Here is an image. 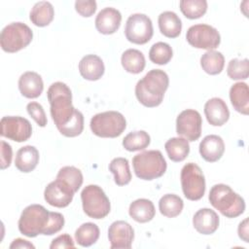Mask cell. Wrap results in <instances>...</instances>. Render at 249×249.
Masks as SVG:
<instances>
[{
	"instance_id": "obj_33",
	"label": "cell",
	"mask_w": 249,
	"mask_h": 249,
	"mask_svg": "<svg viewBox=\"0 0 249 249\" xmlns=\"http://www.w3.org/2000/svg\"><path fill=\"white\" fill-rule=\"evenodd\" d=\"M151 138L148 132L144 130H138L129 132L123 139V146L128 152H135L144 150L150 145Z\"/></svg>"
},
{
	"instance_id": "obj_39",
	"label": "cell",
	"mask_w": 249,
	"mask_h": 249,
	"mask_svg": "<svg viewBox=\"0 0 249 249\" xmlns=\"http://www.w3.org/2000/svg\"><path fill=\"white\" fill-rule=\"evenodd\" d=\"M26 110L27 113L29 114V116L37 123V124L41 127L46 126L47 124V117H46V113L44 111L43 106L35 101L29 102L26 106Z\"/></svg>"
},
{
	"instance_id": "obj_43",
	"label": "cell",
	"mask_w": 249,
	"mask_h": 249,
	"mask_svg": "<svg viewBox=\"0 0 249 249\" xmlns=\"http://www.w3.org/2000/svg\"><path fill=\"white\" fill-rule=\"evenodd\" d=\"M238 231V236L244 241V242H248V218H245L238 226L237 229Z\"/></svg>"
},
{
	"instance_id": "obj_18",
	"label": "cell",
	"mask_w": 249,
	"mask_h": 249,
	"mask_svg": "<svg viewBox=\"0 0 249 249\" xmlns=\"http://www.w3.org/2000/svg\"><path fill=\"white\" fill-rule=\"evenodd\" d=\"M220 219L218 214L210 208L197 210L193 217V225L197 232L201 234H212L219 227Z\"/></svg>"
},
{
	"instance_id": "obj_2",
	"label": "cell",
	"mask_w": 249,
	"mask_h": 249,
	"mask_svg": "<svg viewBox=\"0 0 249 249\" xmlns=\"http://www.w3.org/2000/svg\"><path fill=\"white\" fill-rule=\"evenodd\" d=\"M169 85L168 75L160 69L150 70L135 86L138 101L149 108L159 106Z\"/></svg>"
},
{
	"instance_id": "obj_34",
	"label": "cell",
	"mask_w": 249,
	"mask_h": 249,
	"mask_svg": "<svg viewBox=\"0 0 249 249\" xmlns=\"http://www.w3.org/2000/svg\"><path fill=\"white\" fill-rule=\"evenodd\" d=\"M179 5L182 14L190 19L199 18L207 11L206 0H181Z\"/></svg>"
},
{
	"instance_id": "obj_22",
	"label": "cell",
	"mask_w": 249,
	"mask_h": 249,
	"mask_svg": "<svg viewBox=\"0 0 249 249\" xmlns=\"http://www.w3.org/2000/svg\"><path fill=\"white\" fill-rule=\"evenodd\" d=\"M39 162V152L31 145H26L18 149L16 155L15 165L20 171L24 173L31 172L35 169Z\"/></svg>"
},
{
	"instance_id": "obj_14",
	"label": "cell",
	"mask_w": 249,
	"mask_h": 249,
	"mask_svg": "<svg viewBox=\"0 0 249 249\" xmlns=\"http://www.w3.org/2000/svg\"><path fill=\"white\" fill-rule=\"evenodd\" d=\"M74 194L75 192L69 185L56 178L46 187L44 191V197L50 205L63 208L71 203Z\"/></svg>"
},
{
	"instance_id": "obj_15",
	"label": "cell",
	"mask_w": 249,
	"mask_h": 249,
	"mask_svg": "<svg viewBox=\"0 0 249 249\" xmlns=\"http://www.w3.org/2000/svg\"><path fill=\"white\" fill-rule=\"evenodd\" d=\"M108 238L112 249H129L134 238L133 228L125 221H115L108 229Z\"/></svg>"
},
{
	"instance_id": "obj_20",
	"label": "cell",
	"mask_w": 249,
	"mask_h": 249,
	"mask_svg": "<svg viewBox=\"0 0 249 249\" xmlns=\"http://www.w3.org/2000/svg\"><path fill=\"white\" fill-rule=\"evenodd\" d=\"M18 89L26 98H37L44 89L42 77L34 71H26L18 79Z\"/></svg>"
},
{
	"instance_id": "obj_31",
	"label": "cell",
	"mask_w": 249,
	"mask_h": 249,
	"mask_svg": "<svg viewBox=\"0 0 249 249\" xmlns=\"http://www.w3.org/2000/svg\"><path fill=\"white\" fill-rule=\"evenodd\" d=\"M100 231L97 225L88 222L82 224L75 231L76 242L83 247H89L99 238Z\"/></svg>"
},
{
	"instance_id": "obj_38",
	"label": "cell",
	"mask_w": 249,
	"mask_h": 249,
	"mask_svg": "<svg viewBox=\"0 0 249 249\" xmlns=\"http://www.w3.org/2000/svg\"><path fill=\"white\" fill-rule=\"evenodd\" d=\"M83 129H84V116L79 110H77L72 120L63 127L58 129V131L66 137H76L83 132Z\"/></svg>"
},
{
	"instance_id": "obj_26",
	"label": "cell",
	"mask_w": 249,
	"mask_h": 249,
	"mask_svg": "<svg viewBox=\"0 0 249 249\" xmlns=\"http://www.w3.org/2000/svg\"><path fill=\"white\" fill-rule=\"evenodd\" d=\"M53 16L54 10L53 5L48 1H40L32 7L29 18L36 26L44 27L53 21Z\"/></svg>"
},
{
	"instance_id": "obj_17",
	"label": "cell",
	"mask_w": 249,
	"mask_h": 249,
	"mask_svg": "<svg viewBox=\"0 0 249 249\" xmlns=\"http://www.w3.org/2000/svg\"><path fill=\"white\" fill-rule=\"evenodd\" d=\"M204 114L207 122L214 126L223 125L230 118V111L226 102L219 97H213L206 101Z\"/></svg>"
},
{
	"instance_id": "obj_40",
	"label": "cell",
	"mask_w": 249,
	"mask_h": 249,
	"mask_svg": "<svg viewBox=\"0 0 249 249\" xmlns=\"http://www.w3.org/2000/svg\"><path fill=\"white\" fill-rule=\"evenodd\" d=\"M96 2L94 0H77L75 2V10L82 17H91L96 11Z\"/></svg>"
},
{
	"instance_id": "obj_25",
	"label": "cell",
	"mask_w": 249,
	"mask_h": 249,
	"mask_svg": "<svg viewBox=\"0 0 249 249\" xmlns=\"http://www.w3.org/2000/svg\"><path fill=\"white\" fill-rule=\"evenodd\" d=\"M128 213L134 221L138 223H147L155 217L156 210L150 199L138 198L130 203Z\"/></svg>"
},
{
	"instance_id": "obj_6",
	"label": "cell",
	"mask_w": 249,
	"mask_h": 249,
	"mask_svg": "<svg viewBox=\"0 0 249 249\" xmlns=\"http://www.w3.org/2000/svg\"><path fill=\"white\" fill-rule=\"evenodd\" d=\"M92 133L98 137L115 138L126 127L124 115L117 111H106L94 115L89 123Z\"/></svg>"
},
{
	"instance_id": "obj_19",
	"label": "cell",
	"mask_w": 249,
	"mask_h": 249,
	"mask_svg": "<svg viewBox=\"0 0 249 249\" xmlns=\"http://www.w3.org/2000/svg\"><path fill=\"white\" fill-rule=\"evenodd\" d=\"M225 152V143L222 137L210 134L205 136L199 143V154L208 162L219 160Z\"/></svg>"
},
{
	"instance_id": "obj_3",
	"label": "cell",
	"mask_w": 249,
	"mask_h": 249,
	"mask_svg": "<svg viewBox=\"0 0 249 249\" xmlns=\"http://www.w3.org/2000/svg\"><path fill=\"white\" fill-rule=\"evenodd\" d=\"M47 97L51 105V116L57 129L67 124L77 109L72 105V92L69 87L62 82H55L50 86Z\"/></svg>"
},
{
	"instance_id": "obj_32",
	"label": "cell",
	"mask_w": 249,
	"mask_h": 249,
	"mask_svg": "<svg viewBox=\"0 0 249 249\" xmlns=\"http://www.w3.org/2000/svg\"><path fill=\"white\" fill-rule=\"evenodd\" d=\"M184 207V202L180 196L174 194H166L162 196L159 201L160 212L167 217L174 218L178 216Z\"/></svg>"
},
{
	"instance_id": "obj_30",
	"label": "cell",
	"mask_w": 249,
	"mask_h": 249,
	"mask_svg": "<svg viewBox=\"0 0 249 249\" xmlns=\"http://www.w3.org/2000/svg\"><path fill=\"white\" fill-rule=\"evenodd\" d=\"M109 170L114 175V181L118 186L127 185L131 181V172L128 160L124 158H115L109 163Z\"/></svg>"
},
{
	"instance_id": "obj_4",
	"label": "cell",
	"mask_w": 249,
	"mask_h": 249,
	"mask_svg": "<svg viewBox=\"0 0 249 249\" xmlns=\"http://www.w3.org/2000/svg\"><path fill=\"white\" fill-rule=\"evenodd\" d=\"M211 205L227 218H235L245 210V201L226 184H216L209 192Z\"/></svg>"
},
{
	"instance_id": "obj_36",
	"label": "cell",
	"mask_w": 249,
	"mask_h": 249,
	"mask_svg": "<svg viewBox=\"0 0 249 249\" xmlns=\"http://www.w3.org/2000/svg\"><path fill=\"white\" fill-rule=\"evenodd\" d=\"M56 178L64 181L75 193L80 189L84 180L81 170L75 166H63L59 169Z\"/></svg>"
},
{
	"instance_id": "obj_10",
	"label": "cell",
	"mask_w": 249,
	"mask_h": 249,
	"mask_svg": "<svg viewBox=\"0 0 249 249\" xmlns=\"http://www.w3.org/2000/svg\"><path fill=\"white\" fill-rule=\"evenodd\" d=\"M124 34L126 39L137 45L148 43L154 34V28L151 18L145 14H133L128 17Z\"/></svg>"
},
{
	"instance_id": "obj_41",
	"label": "cell",
	"mask_w": 249,
	"mask_h": 249,
	"mask_svg": "<svg viewBox=\"0 0 249 249\" xmlns=\"http://www.w3.org/2000/svg\"><path fill=\"white\" fill-rule=\"evenodd\" d=\"M1 145V169H5L10 166L13 157V150L9 143L2 140L0 142Z\"/></svg>"
},
{
	"instance_id": "obj_13",
	"label": "cell",
	"mask_w": 249,
	"mask_h": 249,
	"mask_svg": "<svg viewBox=\"0 0 249 249\" xmlns=\"http://www.w3.org/2000/svg\"><path fill=\"white\" fill-rule=\"evenodd\" d=\"M202 119L200 114L194 109L182 111L176 119V132L188 141H196L201 134Z\"/></svg>"
},
{
	"instance_id": "obj_1",
	"label": "cell",
	"mask_w": 249,
	"mask_h": 249,
	"mask_svg": "<svg viewBox=\"0 0 249 249\" xmlns=\"http://www.w3.org/2000/svg\"><path fill=\"white\" fill-rule=\"evenodd\" d=\"M63 226L62 214L50 212L41 204L26 206L18 220V230L27 237H36L38 234L52 235L58 232Z\"/></svg>"
},
{
	"instance_id": "obj_28",
	"label": "cell",
	"mask_w": 249,
	"mask_h": 249,
	"mask_svg": "<svg viewBox=\"0 0 249 249\" xmlns=\"http://www.w3.org/2000/svg\"><path fill=\"white\" fill-rule=\"evenodd\" d=\"M168 158L175 162L184 160L190 153L189 141L182 137H173L164 144Z\"/></svg>"
},
{
	"instance_id": "obj_27",
	"label": "cell",
	"mask_w": 249,
	"mask_h": 249,
	"mask_svg": "<svg viewBox=\"0 0 249 249\" xmlns=\"http://www.w3.org/2000/svg\"><path fill=\"white\" fill-rule=\"evenodd\" d=\"M121 62L124 70L132 74H138L142 72L146 65L144 54L142 52L136 49H128L124 51L122 54Z\"/></svg>"
},
{
	"instance_id": "obj_7",
	"label": "cell",
	"mask_w": 249,
	"mask_h": 249,
	"mask_svg": "<svg viewBox=\"0 0 249 249\" xmlns=\"http://www.w3.org/2000/svg\"><path fill=\"white\" fill-rule=\"evenodd\" d=\"M33 38L31 28L23 22L6 25L0 34V45L6 53H16L27 47Z\"/></svg>"
},
{
	"instance_id": "obj_37",
	"label": "cell",
	"mask_w": 249,
	"mask_h": 249,
	"mask_svg": "<svg viewBox=\"0 0 249 249\" xmlns=\"http://www.w3.org/2000/svg\"><path fill=\"white\" fill-rule=\"evenodd\" d=\"M227 74L231 80H246L249 76V60L247 58L231 59L228 64Z\"/></svg>"
},
{
	"instance_id": "obj_9",
	"label": "cell",
	"mask_w": 249,
	"mask_h": 249,
	"mask_svg": "<svg viewBox=\"0 0 249 249\" xmlns=\"http://www.w3.org/2000/svg\"><path fill=\"white\" fill-rule=\"evenodd\" d=\"M181 186L186 198L200 199L205 193V178L200 167L195 162H188L181 169Z\"/></svg>"
},
{
	"instance_id": "obj_42",
	"label": "cell",
	"mask_w": 249,
	"mask_h": 249,
	"mask_svg": "<svg viewBox=\"0 0 249 249\" xmlns=\"http://www.w3.org/2000/svg\"><path fill=\"white\" fill-rule=\"evenodd\" d=\"M74 247H75L74 241H73L72 237L67 233L58 235L57 237H55L52 241V243L50 245L51 249H53V248H74Z\"/></svg>"
},
{
	"instance_id": "obj_29",
	"label": "cell",
	"mask_w": 249,
	"mask_h": 249,
	"mask_svg": "<svg viewBox=\"0 0 249 249\" xmlns=\"http://www.w3.org/2000/svg\"><path fill=\"white\" fill-rule=\"evenodd\" d=\"M201 68L209 75L220 74L225 65V57L221 52L207 51L200 57Z\"/></svg>"
},
{
	"instance_id": "obj_11",
	"label": "cell",
	"mask_w": 249,
	"mask_h": 249,
	"mask_svg": "<svg viewBox=\"0 0 249 249\" xmlns=\"http://www.w3.org/2000/svg\"><path fill=\"white\" fill-rule=\"evenodd\" d=\"M188 43L196 48L203 50H214L221 43V36L218 30L208 24L199 23L189 27L186 33Z\"/></svg>"
},
{
	"instance_id": "obj_24",
	"label": "cell",
	"mask_w": 249,
	"mask_h": 249,
	"mask_svg": "<svg viewBox=\"0 0 249 249\" xmlns=\"http://www.w3.org/2000/svg\"><path fill=\"white\" fill-rule=\"evenodd\" d=\"M158 22L160 33L165 37L176 38L180 35L182 30V21L174 12H162L159 16Z\"/></svg>"
},
{
	"instance_id": "obj_21",
	"label": "cell",
	"mask_w": 249,
	"mask_h": 249,
	"mask_svg": "<svg viewBox=\"0 0 249 249\" xmlns=\"http://www.w3.org/2000/svg\"><path fill=\"white\" fill-rule=\"evenodd\" d=\"M104 71V63L96 54H87L79 62V72L86 80L97 81L103 76Z\"/></svg>"
},
{
	"instance_id": "obj_12",
	"label": "cell",
	"mask_w": 249,
	"mask_h": 249,
	"mask_svg": "<svg viewBox=\"0 0 249 249\" xmlns=\"http://www.w3.org/2000/svg\"><path fill=\"white\" fill-rule=\"evenodd\" d=\"M1 136L16 142H24L32 134L30 122L19 116H6L1 119Z\"/></svg>"
},
{
	"instance_id": "obj_35",
	"label": "cell",
	"mask_w": 249,
	"mask_h": 249,
	"mask_svg": "<svg viewBox=\"0 0 249 249\" xmlns=\"http://www.w3.org/2000/svg\"><path fill=\"white\" fill-rule=\"evenodd\" d=\"M173 55V51L170 45L164 42L155 43L149 51L150 60L159 65H164L170 61Z\"/></svg>"
},
{
	"instance_id": "obj_8",
	"label": "cell",
	"mask_w": 249,
	"mask_h": 249,
	"mask_svg": "<svg viewBox=\"0 0 249 249\" xmlns=\"http://www.w3.org/2000/svg\"><path fill=\"white\" fill-rule=\"evenodd\" d=\"M81 199L84 212L90 218H105L111 209L110 200L101 187L88 185L81 193Z\"/></svg>"
},
{
	"instance_id": "obj_23",
	"label": "cell",
	"mask_w": 249,
	"mask_h": 249,
	"mask_svg": "<svg viewBox=\"0 0 249 249\" xmlns=\"http://www.w3.org/2000/svg\"><path fill=\"white\" fill-rule=\"evenodd\" d=\"M230 99L233 108L243 115L249 114V89L246 83L238 82L230 89Z\"/></svg>"
},
{
	"instance_id": "obj_16",
	"label": "cell",
	"mask_w": 249,
	"mask_h": 249,
	"mask_svg": "<svg viewBox=\"0 0 249 249\" xmlns=\"http://www.w3.org/2000/svg\"><path fill=\"white\" fill-rule=\"evenodd\" d=\"M122 21V15L119 10L107 7L102 9L95 18V27L98 32L102 34H113L115 33Z\"/></svg>"
},
{
	"instance_id": "obj_44",
	"label": "cell",
	"mask_w": 249,
	"mask_h": 249,
	"mask_svg": "<svg viewBox=\"0 0 249 249\" xmlns=\"http://www.w3.org/2000/svg\"><path fill=\"white\" fill-rule=\"evenodd\" d=\"M10 248L11 249H14V248H35V246L30 243L29 241L25 240V239H22V238H16L10 245Z\"/></svg>"
},
{
	"instance_id": "obj_5",
	"label": "cell",
	"mask_w": 249,
	"mask_h": 249,
	"mask_svg": "<svg viewBox=\"0 0 249 249\" xmlns=\"http://www.w3.org/2000/svg\"><path fill=\"white\" fill-rule=\"evenodd\" d=\"M135 175L142 180H154L161 177L166 171V161L159 150L144 151L132 159Z\"/></svg>"
}]
</instances>
